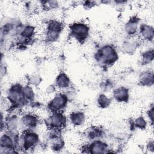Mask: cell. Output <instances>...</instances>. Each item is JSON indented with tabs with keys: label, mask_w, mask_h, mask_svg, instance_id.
Instances as JSON below:
<instances>
[{
	"label": "cell",
	"mask_w": 154,
	"mask_h": 154,
	"mask_svg": "<svg viewBox=\"0 0 154 154\" xmlns=\"http://www.w3.org/2000/svg\"><path fill=\"white\" fill-rule=\"evenodd\" d=\"M119 55L116 48L110 44L103 45L95 53L94 59L101 66L108 67L114 64L118 60Z\"/></svg>",
	"instance_id": "obj_1"
},
{
	"label": "cell",
	"mask_w": 154,
	"mask_h": 154,
	"mask_svg": "<svg viewBox=\"0 0 154 154\" xmlns=\"http://www.w3.org/2000/svg\"><path fill=\"white\" fill-rule=\"evenodd\" d=\"M22 86L19 83L14 84L9 87L7 91L6 98L13 108H18L27 103L23 95Z\"/></svg>",
	"instance_id": "obj_2"
},
{
	"label": "cell",
	"mask_w": 154,
	"mask_h": 154,
	"mask_svg": "<svg viewBox=\"0 0 154 154\" xmlns=\"http://www.w3.org/2000/svg\"><path fill=\"white\" fill-rule=\"evenodd\" d=\"M69 32L73 38L79 43H84L90 34L88 25L82 22H76L70 25Z\"/></svg>",
	"instance_id": "obj_3"
},
{
	"label": "cell",
	"mask_w": 154,
	"mask_h": 154,
	"mask_svg": "<svg viewBox=\"0 0 154 154\" xmlns=\"http://www.w3.org/2000/svg\"><path fill=\"white\" fill-rule=\"evenodd\" d=\"M39 142V135L34 130L23 131L20 135L19 148L23 150L34 149L38 145Z\"/></svg>",
	"instance_id": "obj_4"
},
{
	"label": "cell",
	"mask_w": 154,
	"mask_h": 154,
	"mask_svg": "<svg viewBox=\"0 0 154 154\" xmlns=\"http://www.w3.org/2000/svg\"><path fill=\"white\" fill-rule=\"evenodd\" d=\"M63 24L57 20H51L46 24L44 31V38L48 43L55 42L59 38L62 31Z\"/></svg>",
	"instance_id": "obj_5"
},
{
	"label": "cell",
	"mask_w": 154,
	"mask_h": 154,
	"mask_svg": "<svg viewBox=\"0 0 154 154\" xmlns=\"http://www.w3.org/2000/svg\"><path fill=\"white\" fill-rule=\"evenodd\" d=\"M67 120L63 112H54L45 119V123L49 129L60 131L66 126Z\"/></svg>",
	"instance_id": "obj_6"
},
{
	"label": "cell",
	"mask_w": 154,
	"mask_h": 154,
	"mask_svg": "<svg viewBox=\"0 0 154 154\" xmlns=\"http://www.w3.org/2000/svg\"><path fill=\"white\" fill-rule=\"evenodd\" d=\"M69 100V99L66 93L59 92L57 93L48 102L47 105L48 109L50 112H63V111L66 108Z\"/></svg>",
	"instance_id": "obj_7"
},
{
	"label": "cell",
	"mask_w": 154,
	"mask_h": 154,
	"mask_svg": "<svg viewBox=\"0 0 154 154\" xmlns=\"http://www.w3.org/2000/svg\"><path fill=\"white\" fill-rule=\"evenodd\" d=\"M3 128L6 132L11 135L19 134L20 125H19V116L15 113L10 114L4 119H2L1 130Z\"/></svg>",
	"instance_id": "obj_8"
},
{
	"label": "cell",
	"mask_w": 154,
	"mask_h": 154,
	"mask_svg": "<svg viewBox=\"0 0 154 154\" xmlns=\"http://www.w3.org/2000/svg\"><path fill=\"white\" fill-rule=\"evenodd\" d=\"M38 124V117L32 112H25L19 116L20 129L22 132L35 130Z\"/></svg>",
	"instance_id": "obj_9"
},
{
	"label": "cell",
	"mask_w": 154,
	"mask_h": 154,
	"mask_svg": "<svg viewBox=\"0 0 154 154\" xmlns=\"http://www.w3.org/2000/svg\"><path fill=\"white\" fill-rule=\"evenodd\" d=\"M86 153L92 154H103L112 152L108 144L101 139L93 140L85 147Z\"/></svg>",
	"instance_id": "obj_10"
},
{
	"label": "cell",
	"mask_w": 154,
	"mask_h": 154,
	"mask_svg": "<svg viewBox=\"0 0 154 154\" xmlns=\"http://www.w3.org/2000/svg\"><path fill=\"white\" fill-rule=\"evenodd\" d=\"M35 31V27L32 25H22L16 34L19 42L24 44L28 43L33 38Z\"/></svg>",
	"instance_id": "obj_11"
},
{
	"label": "cell",
	"mask_w": 154,
	"mask_h": 154,
	"mask_svg": "<svg viewBox=\"0 0 154 154\" xmlns=\"http://www.w3.org/2000/svg\"><path fill=\"white\" fill-rule=\"evenodd\" d=\"M140 19L137 16L131 17L124 25V31L128 37H135L138 32Z\"/></svg>",
	"instance_id": "obj_12"
},
{
	"label": "cell",
	"mask_w": 154,
	"mask_h": 154,
	"mask_svg": "<svg viewBox=\"0 0 154 154\" xmlns=\"http://www.w3.org/2000/svg\"><path fill=\"white\" fill-rule=\"evenodd\" d=\"M113 99L119 103H126L130 97L129 90L125 86H120L112 91Z\"/></svg>",
	"instance_id": "obj_13"
},
{
	"label": "cell",
	"mask_w": 154,
	"mask_h": 154,
	"mask_svg": "<svg viewBox=\"0 0 154 154\" xmlns=\"http://www.w3.org/2000/svg\"><path fill=\"white\" fill-rule=\"evenodd\" d=\"M140 38L144 42H152L154 37L153 27L147 23H142L140 25L138 32Z\"/></svg>",
	"instance_id": "obj_14"
},
{
	"label": "cell",
	"mask_w": 154,
	"mask_h": 154,
	"mask_svg": "<svg viewBox=\"0 0 154 154\" xmlns=\"http://www.w3.org/2000/svg\"><path fill=\"white\" fill-rule=\"evenodd\" d=\"M138 45L139 42L135 37H128L122 43L121 48L125 54L131 55L135 52Z\"/></svg>",
	"instance_id": "obj_15"
},
{
	"label": "cell",
	"mask_w": 154,
	"mask_h": 154,
	"mask_svg": "<svg viewBox=\"0 0 154 154\" xmlns=\"http://www.w3.org/2000/svg\"><path fill=\"white\" fill-rule=\"evenodd\" d=\"M71 84L69 76L63 72L59 73L55 79L54 85L59 90H67L71 87Z\"/></svg>",
	"instance_id": "obj_16"
},
{
	"label": "cell",
	"mask_w": 154,
	"mask_h": 154,
	"mask_svg": "<svg viewBox=\"0 0 154 154\" xmlns=\"http://www.w3.org/2000/svg\"><path fill=\"white\" fill-rule=\"evenodd\" d=\"M68 119L72 125L81 126L85 123L86 117L84 112L81 111H74L70 113Z\"/></svg>",
	"instance_id": "obj_17"
},
{
	"label": "cell",
	"mask_w": 154,
	"mask_h": 154,
	"mask_svg": "<svg viewBox=\"0 0 154 154\" xmlns=\"http://www.w3.org/2000/svg\"><path fill=\"white\" fill-rule=\"evenodd\" d=\"M154 82V76L152 71L146 70L141 72L138 77L139 84L143 87H151Z\"/></svg>",
	"instance_id": "obj_18"
},
{
	"label": "cell",
	"mask_w": 154,
	"mask_h": 154,
	"mask_svg": "<svg viewBox=\"0 0 154 154\" xmlns=\"http://www.w3.org/2000/svg\"><path fill=\"white\" fill-rule=\"evenodd\" d=\"M22 93L25 100L26 102H32L34 101L35 93L32 85L26 84L22 86Z\"/></svg>",
	"instance_id": "obj_19"
},
{
	"label": "cell",
	"mask_w": 154,
	"mask_h": 154,
	"mask_svg": "<svg viewBox=\"0 0 154 154\" xmlns=\"http://www.w3.org/2000/svg\"><path fill=\"white\" fill-rule=\"evenodd\" d=\"M103 134V131L97 127L91 128L87 132V137L91 141L102 139Z\"/></svg>",
	"instance_id": "obj_20"
},
{
	"label": "cell",
	"mask_w": 154,
	"mask_h": 154,
	"mask_svg": "<svg viewBox=\"0 0 154 154\" xmlns=\"http://www.w3.org/2000/svg\"><path fill=\"white\" fill-rule=\"evenodd\" d=\"M154 58V51L153 49L146 50L141 55L140 63L143 66H146L152 63Z\"/></svg>",
	"instance_id": "obj_21"
},
{
	"label": "cell",
	"mask_w": 154,
	"mask_h": 154,
	"mask_svg": "<svg viewBox=\"0 0 154 154\" xmlns=\"http://www.w3.org/2000/svg\"><path fill=\"white\" fill-rule=\"evenodd\" d=\"M96 104L100 108L105 109L110 106L111 104V99L104 93H100L97 97Z\"/></svg>",
	"instance_id": "obj_22"
},
{
	"label": "cell",
	"mask_w": 154,
	"mask_h": 154,
	"mask_svg": "<svg viewBox=\"0 0 154 154\" xmlns=\"http://www.w3.org/2000/svg\"><path fill=\"white\" fill-rule=\"evenodd\" d=\"M133 125L135 128L145 129L147 126V122L144 117L140 116L134 120L133 122Z\"/></svg>",
	"instance_id": "obj_23"
},
{
	"label": "cell",
	"mask_w": 154,
	"mask_h": 154,
	"mask_svg": "<svg viewBox=\"0 0 154 154\" xmlns=\"http://www.w3.org/2000/svg\"><path fill=\"white\" fill-rule=\"evenodd\" d=\"M42 6L46 10H52L56 9L59 6V3L57 1H42Z\"/></svg>",
	"instance_id": "obj_24"
},
{
	"label": "cell",
	"mask_w": 154,
	"mask_h": 154,
	"mask_svg": "<svg viewBox=\"0 0 154 154\" xmlns=\"http://www.w3.org/2000/svg\"><path fill=\"white\" fill-rule=\"evenodd\" d=\"M28 84L31 85H34L37 86L40 84V83L42 81V78L38 75L36 74H32L29 75L28 77H27Z\"/></svg>",
	"instance_id": "obj_25"
},
{
	"label": "cell",
	"mask_w": 154,
	"mask_h": 154,
	"mask_svg": "<svg viewBox=\"0 0 154 154\" xmlns=\"http://www.w3.org/2000/svg\"><path fill=\"white\" fill-rule=\"evenodd\" d=\"M153 114H154L153 105L152 104L147 111V118L149 120V122L152 126H153Z\"/></svg>",
	"instance_id": "obj_26"
},
{
	"label": "cell",
	"mask_w": 154,
	"mask_h": 154,
	"mask_svg": "<svg viewBox=\"0 0 154 154\" xmlns=\"http://www.w3.org/2000/svg\"><path fill=\"white\" fill-rule=\"evenodd\" d=\"M97 2L96 1H85L83 4L84 7L86 9H90L96 5Z\"/></svg>",
	"instance_id": "obj_27"
},
{
	"label": "cell",
	"mask_w": 154,
	"mask_h": 154,
	"mask_svg": "<svg viewBox=\"0 0 154 154\" xmlns=\"http://www.w3.org/2000/svg\"><path fill=\"white\" fill-rule=\"evenodd\" d=\"M6 72H7L6 66H5V64L3 65L2 63H1V78H2V76L5 75Z\"/></svg>",
	"instance_id": "obj_28"
},
{
	"label": "cell",
	"mask_w": 154,
	"mask_h": 154,
	"mask_svg": "<svg viewBox=\"0 0 154 154\" xmlns=\"http://www.w3.org/2000/svg\"><path fill=\"white\" fill-rule=\"evenodd\" d=\"M147 149L149 150H152L153 151V141L152 140L149 141L147 144Z\"/></svg>",
	"instance_id": "obj_29"
}]
</instances>
